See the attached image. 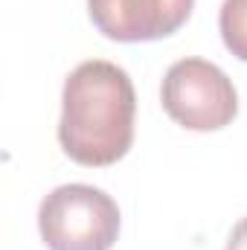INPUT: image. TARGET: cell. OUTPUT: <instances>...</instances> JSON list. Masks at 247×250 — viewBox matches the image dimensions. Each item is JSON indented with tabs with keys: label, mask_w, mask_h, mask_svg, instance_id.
<instances>
[{
	"label": "cell",
	"mask_w": 247,
	"mask_h": 250,
	"mask_svg": "<svg viewBox=\"0 0 247 250\" xmlns=\"http://www.w3.org/2000/svg\"><path fill=\"white\" fill-rule=\"evenodd\" d=\"M227 250H247V218H242L233 227V233L227 239Z\"/></svg>",
	"instance_id": "6"
},
{
	"label": "cell",
	"mask_w": 247,
	"mask_h": 250,
	"mask_svg": "<svg viewBox=\"0 0 247 250\" xmlns=\"http://www.w3.org/2000/svg\"><path fill=\"white\" fill-rule=\"evenodd\" d=\"M137 93L123 67L102 59L82 62L62 90L59 143L79 166H111L134 143Z\"/></svg>",
	"instance_id": "1"
},
{
	"label": "cell",
	"mask_w": 247,
	"mask_h": 250,
	"mask_svg": "<svg viewBox=\"0 0 247 250\" xmlns=\"http://www.w3.org/2000/svg\"><path fill=\"white\" fill-rule=\"evenodd\" d=\"M166 114L189 131H218L239 114V96L227 73L204 59L175 62L160 87Z\"/></svg>",
	"instance_id": "3"
},
{
	"label": "cell",
	"mask_w": 247,
	"mask_h": 250,
	"mask_svg": "<svg viewBox=\"0 0 247 250\" xmlns=\"http://www.w3.org/2000/svg\"><path fill=\"white\" fill-rule=\"evenodd\" d=\"M218 29L224 38V47L247 62V0H224L218 12Z\"/></svg>",
	"instance_id": "5"
},
{
	"label": "cell",
	"mask_w": 247,
	"mask_h": 250,
	"mask_svg": "<svg viewBox=\"0 0 247 250\" xmlns=\"http://www.w3.org/2000/svg\"><path fill=\"white\" fill-rule=\"evenodd\" d=\"M195 0H87L93 26L123 44L175 35L192 15Z\"/></svg>",
	"instance_id": "4"
},
{
	"label": "cell",
	"mask_w": 247,
	"mask_h": 250,
	"mask_svg": "<svg viewBox=\"0 0 247 250\" xmlns=\"http://www.w3.org/2000/svg\"><path fill=\"white\" fill-rule=\"evenodd\" d=\"M38 230L50 250H111L120 236V207L96 187L64 184L41 201Z\"/></svg>",
	"instance_id": "2"
}]
</instances>
